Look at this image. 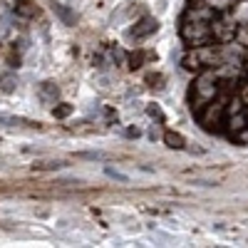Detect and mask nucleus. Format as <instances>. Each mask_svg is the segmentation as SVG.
I'll use <instances>...</instances> for the list:
<instances>
[{"instance_id": "nucleus-17", "label": "nucleus", "mask_w": 248, "mask_h": 248, "mask_svg": "<svg viewBox=\"0 0 248 248\" xmlns=\"http://www.w3.org/2000/svg\"><path fill=\"white\" fill-rule=\"evenodd\" d=\"M70 112H72V107H70V105H62V107H55V109H52V114H55V117H67Z\"/></svg>"}, {"instance_id": "nucleus-13", "label": "nucleus", "mask_w": 248, "mask_h": 248, "mask_svg": "<svg viewBox=\"0 0 248 248\" xmlns=\"http://www.w3.org/2000/svg\"><path fill=\"white\" fill-rule=\"evenodd\" d=\"M184 67H186V70H201V62H199V57H196V50L184 57Z\"/></svg>"}, {"instance_id": "nucleus-14", "label": "nucleus", "mask_w": 248, "mask_h": 248, "mask_svg": "<svg viewBox=\"0 0 248 248\" xmlns=\"http://www.w3.org/2000/svg\"><path fill=\"white\" fill-rule=\"evenodd\" d=\"M8 32H10V15L0 13V37H5Z\"/></svg>"}, {"instance_id": "nucleus-10", "label": "nucleus", "mask_w": 248, "mask_h": 248, "mask_svg": "<svg viewBox=\"0 0 248 248\" xmlns=\"http://www.w3.org/2000/svg\"><path fill=\"white\" fill-rule=\"evenodd\" d=\"M189 17H191V20H203V23H209V20H214V8H199V10H191Z\"/></svg>"}, {"instance_id": "nucleus-6", "label": "nucleus", "mask_w": 248, "mask_h": 248, "mask_svg": "<svg viewBox=\"0 0 248 248\" xmlns=\"http://www.w3.org/2000/svg\"><path fill=\"white\" fill-rule=\"evenodd\" d=\"M37 94H40V102H43V105L52 107L55 102H57V97H60V87L55 85V82H43Z\"/></svg>"}, {"instance_id": "nucleus-22", "label": "nucleus", "mask_w": 248, "mask_h": 248, "mask_svg": "<svg viewBox=\"0 0 248 248\" xmlns=\"http://www.w3.org/2000/svg\"><path fill=\"white\" fill-rule=\"evenodd\" d=\"M127 137H139V129H127Z\"/></svg>"}, {"instance_id": "nucleus-18", "label": "nucleus", "mask_w": 248, "mask_h": 248, "mask_svg": "<svg viewBox=\"0 0 248 248\" xmlns=\"http://www.w3.org/2000/svg\"><path fill=\"white\" fill-rule=\"evenodd\" d=\"M243 122H246V117H241V114L233 117V119H231V129H233V132H241V129H243Z\"/></svg>"}, {"instance_id": "nucleus-16", "label": "nucleus", "mask_w": 248, "mask_h": 248, "mask_svg": "<svg viewBox=\"0 0 248 248\" xmlns=\"http://www.w3.org/2000/svg\"><path fill=\"white\" fill-rule=\"evenodd\" d=\"M79 156L82 159H90V161H107L109 159L107 154H102V152H82Z\"/></svg>"}, {"instance_id": "nucleus-11", "label": "nucleus", "mask_w": 248, "mask_h": 248, "mask_svg": "<svg viewBox=\"0 0 248 248\" xmlns=\"http://www.w3.org/2000/svg\"><path fill=\"white\" fill-rule=\"evenodd\" d=\"M15 13H17L20 17H32V15H35V8H32L30 0H20V3L15 5Z\"/></svg>"}, {"instance_id": "nucleus-2", "label": "nucleus", "mask_w": 248, "mask_h": 248, "mask_svg": "<svg viewBox=\"0 0 248 248\" xmlns=\"http://www.w3.org/2000/svg\"><path fill=\"white\" fill-rule=\"evenodd\" d=\"M194 92H196V102L201 105H206V102H211L216 94H218V85H216V75L214 72H201L199 79H196V85H194Z\"/></svg>"}, {"instance_id": "nucleus-7", "label": "nucleus", "mask_w": 248, "mask_h": 248, "mask_svg": "<svg viewBox=\"0 0 248 248\" xmlns=\"http://www.w3.org/2000/svg\"><path fill=\"white\" fill-rule=\"evenodd\" d=\"M52 10L62 17V23H65V25H75V23H77V17H75V15H72V13H70L65 5H62V3H52Z\"/></svg>"}, {"instance_id": "nucleus-20", "label": "nucleus", "mask_w": 248, "mask_h": 248, "mask_svg": "<svg viewBox=\"0 0 248 248\" xmlns=\"http://www.w3.org/2000/svg\"><path fill=\"white\" fill-rule=\"evenodd\" d=\"M149 114H152V117H156L159 122L164 119V114H161V109H159V107H149Z\"/></svg>"}, {"instance_id": "nucleus-19", "label": "nucleus", "mask_w": 248, "mask_h": 248, "mask_svg": "<svg viewBox=\"0 0 248 248\" xmlns=\"http://www.w3.org/2000/svg\"><path fill=\"white\" fill-rule=\"evenodd\" d=\"M62 161H45V164H35V169H60Z\"/></svg>"}, {"instance_id": "nucleus-1", "label": "nucleus", "mask_w": 248, "mask_h": 248, "mask_svg": "<svg viewBox=\"0 0 248 248\" xmlns=\"http://www.w3.org/2000/svg\"><path fill=\"white\" fill-rule=\"evenodd\" d=\"M181 37L186 40L189 45H203L206 40L211 37V28H209V23H203V20H191L189 17V23H184V28H181Z\"/></svg>"}, {"instance_id": "nucleus-15", "label": "nucleus", "mask_w": 248, "mask_h": 248, "mask_svg": "<svg viewBox=\"0 0 248 248\" xmlns=\"http://www.w3.org/2000/svg\"><path fill=\"white\" fill-rule=\"evenodd\" d=\"M0 122L8 124V127H23V124H32V122H25V119H20V117H0Z\"/></svg>"}, {"instance_id": "nucleus-21", "label": "nucleus", "mask_w": 248, "mask_h": 248, "mask_svg": "<svg viewBox=\"0 0 248 248\" xmlns=\"http://www.w3.org/2000/svg\"><path fill=\"white\" fill-rule=\"evenodd\" d=\"M241 99L248 105V85H243V90H241Z\"/></svg>"}, {"instance_id": "nucleus-23", "label": "nucleus", "mask_w": 248, "mask_h": 248, "mask_svg": "<svg viewBox=\"0 0 248 248\" xmlns=\"http://www.w3.org/2000/svg\"><path fill=\"white\" fill-rule=\"evenodd\" d=\"M241 141H248V132H241Z\"/></svg>"}, {"instance_id": "nucleus-8", "label": "nucleus", "mask_w": 248, "mask_h": 248, "mask_svg": "<svg viewBox=\"0 0 248 248\" xmlns=\"http://www.w3.org/2000/svg\"><path fill=\"white\" fill-rule=\"evenodd\" d=\"M164 141H167L169 149H184V137L176 134V132H167L164 134Z\"/></svg>"}, {"instance_id": "nucleus-5", "label": "nucleus", "mask_w": 248, "mask_h": 248, "mask_svg": "<svg viewBox=\"0 0 248 248\" xmlns=\"http://www.w3.org/2000/svg\"><path fill=\"white\" fill-rule=\"evenodd\" d=\"M156 28H159V23H156V17H149V15H144L139 23L129 30V35L132 37H137V40H141V37H147V35H152V32H156Z\"/></svg>"}, {"instance_id": "nucleus-3", "label": "nucleus", "mask_w": 248, "mask_h": 248, "mask_svg": "<svg viewBox=\"0 0 248 248\" xmlns=\"http://www.w3.org/2000/svg\"><path fill=\"white\" fill-rule=\"evenodd\" d=\"M223 114H226V105H221V102H206V109L199 114L203 129L209 132H221V124H223Z\"/></svg>"}, {"instance_id": "nucleus-12", "label": "nucleus", "mask_w": 248, "mask_h": 248, "mask_svg": "<svg viewBox=\"0 0 248 248\" xmlns=\"http://www.w3.org/2000/svg\"><path fill=\"white\" fill-rule=\"evenodd\" d=\"M105 174H107L112 181H119V184H129V176H127V174H122V171H117V169H112V167H105Z\"/></svg>"}, {"instance_id": "nucleus-9", "label": "nucleus", "mask_w": 248, "mask_h": 248, "mask_svg": "<svg viewBox=\"0 0 248 248\" xmlns=\"http://www.w3.org/2000/svg\"><path fill=\"white\" fill-rule=\"evenodd\" d=\"M15 87H17V77L15 75H3L0 77V90H3L5 94L15 92Z\"/></svg>"}, {"instance_id": "nucleus-4", "label": "nucleus", "mask_w": 248, "mask_h": 248, "mask_svg": "<svg viewBox=\"0 0 248 248\" xmlns=\"http://www.w3.org/2000/svg\"><path fill=\"white\" fill-rule=\"evenodd\" d=\"M211 35L216 40H221V43H231V40L236 37V20H231V17L216 20L214 28H211Z\"/></svg>"}]
</instances>
